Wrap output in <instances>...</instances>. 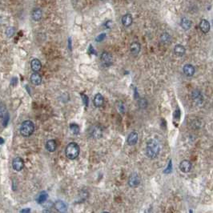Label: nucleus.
Wrapping results in <instances>:
<instances>
[{"instance_id":"1","label":"nucleus","mask_w":213,"mask_h":213,"mask_svg":"<svg viewBox=\"0 0 213 213\" xmlns=\"http://www.w3.org/2000/svg\"><path fill=\"white\" fill-rule=\"evenodd\" d=\"M160 144L156 139H151L147 142L146 145V155L148 158L155 159L160 152Z\"/></svg>"},{"instance_id":"2","label":"nucleus","mask_w":213,"mask_h":213,"mask_svg":"<svg viewBox=\"0 0 213 213\" xmlns=\"http://www.w3.org/2000/svg\"><path fill=\"white\" fill-rule=\"evenodd\" d=\"M65 152H66V156L67 158L70 159V160H75L79 155L80 148H79V146L76 143L71 142L66 146Z\"/></svg>"},{"instance_id":"3","label":"nucleus","mask_w":213,"mask_h":213,"mask_svg":"<svg viewBox=\"0 0 213 213\" xmlns=\"http://www.w3.org/2000/svg\"><path fill=\"white\" fill-rule=\"evenodd\" d=\"M34 131V125L31 120H26L23 122L20 127L21 135L24 137H28L32 135Z\"/></svg>"},{"instance_id":"4","label":"nucleus","mask_w":213,"mask_h":213,"mask_svg":"<svg viewBox=\"0 0 213 213\" xmlns=\"http://www.w3.org/2000/svg\"><path fill=\"white\" fill-rule=\"evenodd\" d=\"M101 63L106 67L110 66L112 64L113 59L110 53L106 52V51L102 53V55H101Z\"/></svg>"},{"instance_id":"5","label":"nucleus","mask_w":213,"mask_h":213,"mask_svg":"<svg viewBox=\"0 0 213 213\" xmlns=\"http://www.w3.org/2000/svg\"><path fill=\"white\" fill-rule=\"evenodd\" d=\"M140 184V178L136 173H132L128 178V185L132 188H137Z\"/></svg>"},{"instance_id":"6","label":"nucleus","mask_w":213,"mask_h":213,"mask_svg":"<svg viewBox=\"0 0 213 213\" xmlns=\"http://www.w3.org/2000/svg\"><path fill=\"white\" fill-rule=\"evenodd\" d=\"M192 164L188 160H184L181 161L179 165V170L183 173H188V172H190L192 170Z\"/></svg>"},{"instance_id":"7","label":"nucleus","mask_w":213,"mask_h":213,"mask_svg":"<svg viewBox=\"0 0 213 213\" xmlns=\"http://www.w3.org/2000/svg\"><path fill=\"white\" fill-rule=\"evenodd\" d=\"M12 167H13L15 171L20 172L21 170L24 167V161L20 157H16V158L14 159V160L12 162Z\"/></svg>"},{"instance_id":"8","label":"nucleus","mask_w":213,"mask_h":213,"mask_svg":"<svg viewBox=\"0 0 213 213\" xmlns=\"http://www.w3.org/2000/svg\"><path fill=\"white\" fill-rule=\"evenodd\" d=\"M127 142L130 146L136 144L138 142V133L136 131H131L127 136Z\"/></svg>"},{"instance_id":"9","label":"nucleus","mask_w":213,"mask_h":213,"mask_svg":"<svg viewBox=\"0 0 213 213\" xmlns=\"http://www.w3.org/2000/svg\"><path fill=\"white\" fill-rule=\"evenodd\" d=\"M140 50H141V45L138 42H133L132 44L130 45V51H131V53L134 56L138 55Z\"/></svg>"},{"instance_id":"10","label":"nucleus","mask_w":213,"mask_h":213,"mask_svg":"<svg viewBox=\"0 0 213 213\" xmlns=\"http://www.w3.org/2000/svg\"><path fill=\"white\" fill-rule=\"evenodd\" d=\"M183 73L185 74L187 76L192 77V76H194V74H195V67L192 64H186L183 66Z\"/></svg>"},{"instance_id":"11","label":"nucleus","mask_w":213,"mask_h":213,"mask_svg":"<svg viewBox=\"0 0 213 213\" xmlns=\"http://www.w3.org/2000/svg\"><path fill=\"white\" fill-rule=\"evenodd\" d=\"M199 28L202 32L206 34L210 31V23L207 19H202L199 23Z\"/></svg>"},{"instance_id":"12","label":"nucleus","mask_w":213,"mask_h":213,"mask_svg":"<svg viewBox=\"0 0 213 213\" xmlns=\"http://www.w3.org/2000/svg\"><path fill=\"white\" fill-rule=\"evenodd\" d=\"M192 98L196 103H201L203 102V95L199 90H194L192 92Z\"/></svg>"},{"instance_id":"13","label":"nucleus","mask_w":213,"mask_h":213,"mask_svg":"<svg viewBox=\"0 0 213 213\" xmlns=\"http://www.w3.org/2000/svg\"><path fill=\"white\" fill-rule=\"evenodd\" d=\"M93 103H94V105L96 108H101L103 105V103H104V98H103V95L100 93H98V94L95 95L94 100H93Z\"/></svg>"},{"instance_id":"14","label":"nucleus","mask_w":213,"mask_h":213,"mask_svg":"<svg viewBox=\"0 0 213 213\" xmlns=\"http://www.w3.org/2000/svg\"><path fill=\"white\" fill-rule=\"evenodd\" d=\"M132 22L133 18L131 14L124 15V16H123V18H122V23H123V25H124V27H130V26L132 24Z\"/></svg>"},{"instance_id":"15","label":"nucleus","mask_w":213,"mask_h":213,"mask_svg":"<svg viewBox=\"0 0 213 213\" xmlns=\"http://www.w3.org/2000/svg\"><path fill=\"white\" fill-rule=\"evenodd\" d=\"M31 66L34 72H39L42 68V63L38 59H34L31 62Z\"/></svg>"},{"instance_id":"16","label":"nucleus","mask_w":213,"mask_h":213,"mask_svg":"<svg viewBox=\"0 0 213 213\" xmlns=\"http://www.w3.org/2000/svg\"><path fill=\"white\" fill-rule=\"evenodd\" d=\"M185 52H186L185 47H184L183 45H181V44H177V45L175 46L174 53L176 55L179 56V57H181V56H183V55H184Z\"/></svg>"},{"instance_id":"17","label":"nucleus","mask_w":213,"mask_h":213,"mask_svg":"<svg viewBox=\"0 0 213 213\" xmlns=\"http://www.w3.org/2000/svg\"><path fill=\"white\" fill-rule=\"evenodd\" d=\"M91 134H92V135L94 138L98 139V138H100L103 135V131H102L100 127L95 126L92 127V131H91Z\"/></svg>"},{"instance_id":"18","label":"nucleus","mask_w":213,"mask_h":213,"mask_svg":"<svg viewBox=\"0 0 213 213\" xmlns=\"http://www.w3.org/2000/svg\"><path fill=\"white\" fill-rule=\"evenodd\" d=\"M57 148V144L56 141L54 140H48L46 144V149L49 152H54Z\"/></svg>"},{"instance_id":"19","label":"nucleus","mask_w":213,"mask_h":213,"mask_svg":"<svg viewBox=\"0 0 213 213\" xmlns=\"http://www.w3.org/2000/svg\"><path fill=\"white\" fill-rule=\"evenodd\" d=\"M31 82L34 85H40L42 82V77L39 73H33L31 76Z\"/></svg>"},{"instance_id":"20","label":"nucleus","mask_w":213,"mask_h":213,"mask_svg":"<svg viewBox=\"0 0 213 213\" xmlns=\"http://www.w3.org/2000/svg\"><path fill=\"white\" fill-rule=\"evenodd\" d=\"M180 25L183 30L188 31L191 28V27H192V21L187 18H183L181 19Z\"/></svg>"},{"instance_id":"21","label":"nucleus","mask_w":213,"mask_h":213,"mask_svg":"<svg viewBox=\"0 0 213 213\" xmlns=\"http://www.w3.org/2000/svg\"><path fill=\"white\" fill-rule=\"evenodd\" d=\"M32 18L34 21H39L43 17V12H42L41 9L39 8H35L33 10L32 14H31Z\"/></svg>"},{"instance_id":"22","label":"nucleus","mask_w":213,"mask_h":213,"mask_svg":"<svg viewBox=\"0 0 213 213\" xmlns=\"http://www.w3.org/2000/svg\"><path fill=\"white\" fill-rule=\"evenodd\" d=\"M47 198H48L47 193L46 192H42L41 193H39V195L37 197L36 201L38 204H44V202L47 201Z\"/></svg>"},{"instance_id":"23","label":"nucleus","mask_w":213,"mask_h":213,"mask_svg":"<svg viewBox=\"0 0 213 213\" xmlns=\"http://www.w3.org/2000/svg\"><path fill=\"white\" fill-rule=\"evenodd\" d=\"M55 208L57 209L59 211H60V212H63V211H66V205L63 201L59 200V201L55 203Z\"/></svg>"},{"instance_id":"24","label":"nucleus","mask_w":213,"mask_h":213,"mask_svg":"<svg viewBox=\"0 0 213 213\" xmlns=\"http://www.w3.org/2000/svg\"><path fill=\"white\" fill-rule=\"evenodd\" d=\"M160 42L163 44H168L171 43V36L168 33H163L160 35Z\"/></svg>"},{"instance_id":"25","label":"nucleus","mask_w":213,"mask_h":213,"mask_svg":"<svg viewBox=\"0 0 213 213\" xmlns=\"http://www.w3.org/2000/svg\"><path fill=\"white\" fill-rule=\"evenodd\" d=\"M138 105H139L140 108H141V109H145V108H147L148 103H147V99H145V98H140V100L138 101Z\"/></svg>"},{"instance_id":"26","label":"nucleus","mask_w":213,"mask_h":213,"mask_svg":"<svg viewBox=\"0 0 213 213\" xmlns=\"http://www.w3.org/2000/svg\"><path fill=\"white\" fill-rule=\"evenodd\" d=\"M70 130H71V132L73 133V134H75V135L79 134V126L77 124H71V125H70Z\"/></svg>"},{"instance_id":"27","label":"nucleus","mask_w":213,"mask_h":213,"mask_svg":"<svg viewBox=\"0 0 213 213\" xmlns=\"http://www.w3.org/2000/svg\"><path fill=\"white\" fill-rule=\"evenodd\" d=\"M7 114V110L3 103H0V118H3L4 116H6Z\"/></svg>"},{"instance_id":"28","label":"nucleus","mask_w":213,"mask_h":213,"mask_svg":"<svg viewBox=\"0 0 213 213\" xmlns=\"http://www.w3.org/2000/svg\"><path fill=\"white\" fill-rule=\"evenodd\" d=\"M172 171V160L169 161V163H168V165H167V168L163 171V172L164 173H166V174H169V173H171Z\"/></svg>"},{"instance_id":"29","label":"nucleus","mask_w":213,"mask_h":213,"mask_svg":"<svg viewBox=\"0 0 213 213\" xmlns=\"http://www.w3.org/2000/svg\"><path fill=\"white\" fill-rule=\"evenodd\" d=\"M14 32H15V29L13 27H8L7 29V31H6V34H7V35L8 37L12 36V35L14 34Z\"/></svg>"},{"instance_id":"30","label":"nucleus","mask_w":213,"mask_h":213,"mask_svg":"<svg viewBox=\"0 0 213 213\" xmlns=\"http://www.w3.org/2000/svg\"><path fill=\"white\" fill-rule=\"evenodd\" d=\"M117 104H118L117 106H118V109L119 110V111L122 113H124V103L119 101V102H118V103H117Z\"/></svg>"},{"instance_id":"31","label":"nucleus","mask_w":213,"mask_h":213,"mask_svg":"<svg viewBox=\"0 0 213 213\" xmlns=\"http://www.w3.org/2000/svg\"><path fill=\"white\" fill-rule=\"evenodd\" d=\"M81 95H82V102L84 103L85 106L88 105V98H87V95L84 94H82Z\"/></svg>"},{"instance_id":"32","label":"nucleus","mask_w":213,"mask_h":213,"mask_svg":"<svg viewBox=\"0 0 213 213\" xmlns=\"http://www.w3.org/2000/svg\"><path fill=\"white\" fill-rule=\"evenodd\" d=\"M106 34H99L98 37L96 38V41L97 42H101L102 40H103L104 39V38H105Z\"/></svg>"},{"instance_id":"33","label":"nucleus","mask_w":213,"mask_h":213,"mask_svg":"<svg viewBox=\"0 0 213 213\" xmlns=\"http://www.w3.org/2000/svg\"><path fill=\"white\" fill-rule=\"evenodd\" d=\"M174 116L176 119H179V117H180V111H179V109L178 108V109H176V111H175L174 113Z\"/></svg>"},{"instance_id":"34","label":"nucleus","mask_w":213,"mask_h":213,"mask_svg":"<svg viewBox=\"0 0 213 213\" xmlns=\"http://www.w3.org/2000/svg\"><path fill=\"white\" fill-rule=\"evenodd\" d=\"M31 210L29 208L28 209H23V210H21V212H30Z\"/></svg>"},{"instance_id":"35","label":"nucleus","mask_w":213,"mask_h":213,"mask_svg":"<svg viewBox=\"0 0 213 213\" xmlns=\"http://www.w3.org/2000/svg\"><path fill=\"white\" fill-rule=\"evenodd\" d=\"M2 144H4V140L2 137H0V145Z\"/></svg>"}]
</instances>
